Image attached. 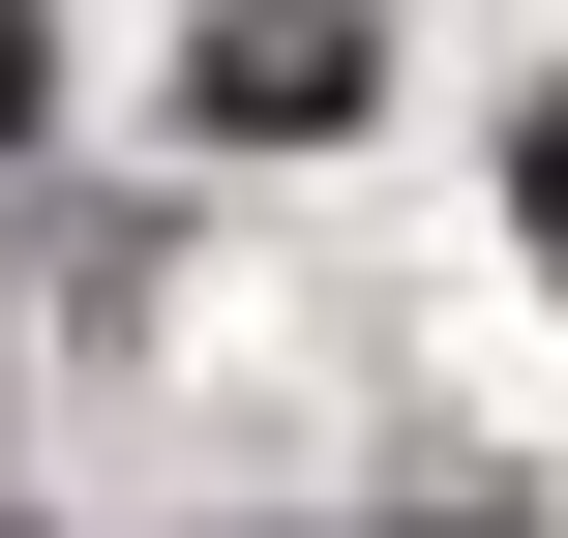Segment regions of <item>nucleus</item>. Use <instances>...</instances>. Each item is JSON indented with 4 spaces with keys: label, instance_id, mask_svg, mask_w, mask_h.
I'll return each mask as SVG.
<instances>
[{
    "label": "nucleus",
    "instance_id": "f03ea898",
    "mask_svg": "<svg viewBox=\"0 0 568 538\" xmlns=\"http://www.w3.org/2000/svg\"><path fill=\"white\" fill-rule=\"evenodd\" d=\"M509 240H539V270H568V90H539V120H509Z\"/></svg>",
    "mask_w": 568,
    "mask_h": 538
},
{
    "label": "nucleus",
    "instance_id": "f257e3e1",
    "mask_svg": "<svg viewBox=\"0 0 568 538\" xmlns=\"http://www.w3.org/2000/svg\"><path fill=\"white\" fill-rule=\"evenodd\" d=\"M180 90H210V150H329V120L389 90V30H359V0H210Z\"/></svg>",
    "mask_w": 568,
    "mask_h": 538
},
{
    "label": "nucleus",
    "instance_id": "7ed1b4c3",
    "mask_svg": "<svg viewBox=\"0 0 568 538\" xmlns=\"http://www.w3.org/2000/svg\"><path fill=\"white\" fill-rule=\"evenodd\" d=\"M30 90H60V30H30V0H0V120H30Z\"/></svg>",
    "mask_w": 568,
    "mask_h": 538
}]
</instances>
